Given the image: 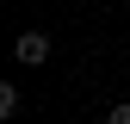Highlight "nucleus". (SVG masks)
<instances>
[{"label":"nucleus","instance_id":"obj_2","mask_svg":"<svg viewBox=\"0 0 130 124\" xmlns=\"http://www.w3.org/2000/svg\"><path fill=\"white\" fill-rule=\"evenodd\" d=\"M105 124H130V105H111V112H105Z\"/></svg>","mask_w":130,"mask_h":124},{"label":"nucleus","instance_id":"obj_1","mask_svg":"<svg viewBox=\"0 0 130 124\" xmlns=\"http://www.w3.org/2000/svg\"><path fill=\"white\" fill-rule=\"evenodd\" d=\"M19 62H50V37L43 31H25L19 37Z\"/></svg>","mask_w":130,"mask_h":124}]
</instances>
